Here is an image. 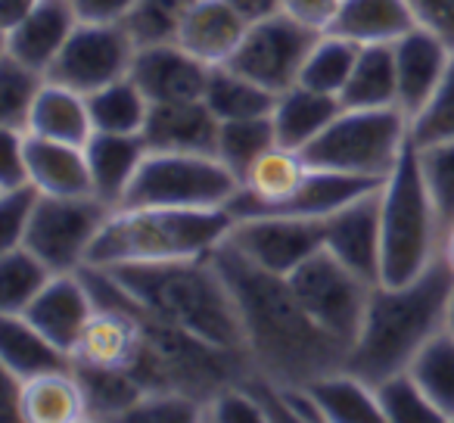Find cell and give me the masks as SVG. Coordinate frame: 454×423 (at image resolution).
<instances>
[{"mask_svg":"<svg viewBox=\"0 0 454 423\" xmlns=\"http://www.w3.org/2000/svg\"><path fill=\"white\" fill-rule=\"evenodd\" d=\"M212 262L234 293L255 371L280 386H305L346 367L348 349L311 321L293 293L290 278L249 262L227 237L212 249Z\"/></svg>","mask_w":454,"mask_h":423,"instance_id":"6da1fadb","label":"cell"},{"mask_svg":"<svg viewBox=\"0 0 454 423\" xmlns=\"http://www.w3.org/2000/svg\"><path fill=\"white\" fill-rule=\"evenodd\" d=\"M106 271L146 315L212 346L247 349L240 309L212 255L150 262V265H119Z\"/></svg>","mask_w":454,"mask_h":423,"instance_id":"7a4b0ae2","label":"cell"},{"mask_svg":"<svg viewBox=\"0 0 454 423\" xmlns=\"http://www.w3.org/2000/svg\"><path fill=\"white\" fill-rule=\"evenodd\" d=\"M451 286L454 274L442 259L408 284L373 286L358 340L348 349V371L358 373L367 383H380L392 373L408 371L414 355L439 330H445Z\"/></svg>","mask_w":454,"mask_h":423,"instance_id":"3957f363","label":"cell"},{"mask_svg":"<svg viewBox=\"0 0 454 423\" xmlns=\"http://www.w3.org/2000/svg\"><path fill=\"white\" fill-rule=\"evenodd\" d=\"M231 208L119 206L90 247L88 265H150V262L202 259L234 228Z\"/></svg>","mask_w":454,"mask_h":423,"instance_id":"277c9868","label":"cell"},{"mask_svg":"<svg viewBox=\"0 0 454 423\" xmlns=\"http://www.w3.org/2000/svg\"><path fill=\"white\" fill-rule=\"evenodd\" d=\"M445 228L408 146L380 187V284H408L439 262Z\"/></svg>","mask_w":454,"mask_h":423,"instance_id":"5b68a950","label":"cell"},{"mask_svg":"<svg viewBox=\"0 0 454 423\" xmlns=\"http://www.w3.org/2000/svg\"><path fill=\"white\" fill-rule=\"evenodd\" d=\"M411 146V119L398 106L346 109L302 150L311 168L386 181Z\"/></svg>","mask_w":454,"mask_h":423,"instance_id":"8992f818","label":"cell"},{"mask_svg":"<svg viewBox=\"0 0 454 423\" xmlns=\"http://www.w3.org/2000/svg\"><path fill=\"white\" fill-rule=\"evenodd\" d=\"M240 187V177L215 153L150 150L121 206L224 208Z\"/></svg>","mask_w":454,"mask_h":423,"instance_id":"52a82bcc","label":"cell"},{"mask_svg":"<svg viewBox=\"0 0 454 423\" xmlns=\"http://www.w3.org/2000/svg\"><path fill=\"white\" fill-rule=\"evenodd\" d=\"M290 286L302 309L311 315V321L324 333L333 336L340 346L352 349L377 284L342 265L330 249H317L309 262H302L290 274Z\"/></svg>","mask_w":454,"mask_h":423,"instance_id":"ba28073f","label":"cell"},{"mask_svg":"<svg viewBox=\"0 0 454 423\" xmlns=\"http://www.w3.org/2000/svg\"><path fill=\"white\" fill-rule=\"evenodd\" d=\"M113 208L94 193L88 196H44L41 193L28 231L20 247H28L53 274L82 271L90 259L97 234Z\"/></svg>","mask_w":454,"mask_h":423,"instance_id":"9c48e42d","label":"cell"},{"mask_svg":"<svg viewBox=\"0 0 454 423\" xmlns=\"http://www.w3.org/2000/svg\"><path fill=\"white\" fill-rule=\"evenodd\" d=\"M134 53L137 44L121 22H78L72 38L47 69V78L88 97L131 75Z\"/></svg>","mask_w":454,"mask_h":423,"instance_id":"30bf717a","label":"cell"},{"mask_svg":"<svg viewBox=\"0 0 454 423\" xmlns=\"http://www.w3.org/2000/svg\"><path fill=\"white\" fill-rule=\"evenodd\" d=\"M315 28L302 26L293 16L278 13L271 20H262L247 28V38L240 41L237 53L231 57V69L253 78L255 84L268 88L271 94H284L286 88L299 84L305 57L317 41Z\"/></svg>","mask_w":454,"mask_h":423,"instance_id":"8fae6325","label":"cell"},{"mask_svg":"<svg viewBox=\"0 0 454 423\" xmlns=\"http://www.w3.org/2000/svg\"><path fill=\"white\" fill-rule=\"evenodd\" d=\"M227 240L249 262L280 278H290L302 262L324 249V218L253 215L237 218Z\"/></svg>","mask_w":454,"mask_h":423,"instance_id":"7c38bea8","label":"cell"},{"mask_svg":"<svg viewBox=\"0 0 454 423\" xmlns=\"http://www.w3.org/2000/svg\"><path fill=\"white\" fill-rule=\"evenodd\" d=\"M144 315H140V305L128 296V302L94 311V317L72 349V364L134 371L140 352H144Z\"/></svg>","mask_w":454,"mask_h":423,"instance_id":"4fadbf2b","label":"cell"},{"mask_svg":"<svg viewBox=\"0 0 454 423\" xmlns=\"http://www.w3.org/2000/svg\"><path fill=\"white\" fill-rule=\"evenodd\" d=\"M94 311H97V302H94V296H90L84 274L63 271L47 280V286L32 299V305L22 311V317H26L35 330H41L53 346L63 349L66 355H72L78 336L88 327Z\"/></svg>","mask_w":454,"mask_h":423,"instance_id":"5bb4252c","label":"cell"},{"mask_svg":"<svg viewBox=\"0 0 454 423\" xmlns=\"http://www.w3.org/2000/svg\"><path fill=\"white\" fill-rule=\"evenodd\" d=\"M208 72H212V66L187 53L177 41L175 44L137 47L131 63V78L150 97V103L200 100L206 94Z\"/></svg>","mask_w":454,"mask_h":423,"instance_id":"9a60e30c","label":"cell"},{"mask_svg":"<svg viewBox=\"0 0 454 423\" xmlns=\"http://www.w3.org/2000/svg\"><path fill=\"white\" fill-rule=\"evenodd\" d=\"M324 249L361 278L380 284V190L324 218Z\"/></svg>","mask_w":454,"mask_h":423,"instance_id":"2e32d148","label":"cell"},{"mask_svg":"<svg viewBox=\"0 0 454 423\" xmlns=\"http://www.w3.org/2000/svg\"><path fill=\"white\" fill-rule=\"evenodd\" d=\"M392 53H395L398 75V109L408 119H414L445 78L454 59V47L445 44L439 35L417 26L392 44Z\"/></svg>","mask_w":454,"mask_h":423,"instance_id":"e0dca14e","label":"cell"},{"mask_svg":"<svg viewBox=\"0 0 454 423\" xmlns=\"http://www.w3.org/2000/svg\"><path fill=\"white\" fill-rule=\"evenodd\" d=\"M78 22L82 20L69 0H41L32 10V16H26L10 32H4V53L47 75V69L59 57L66 41L72 38Z\"/></svg>","mask_w":454,"mask_h":423,"instance_id":"ac0fdd59","label":"cell"},{"mask_svg":"<svg viewBox=\"0 0 454 423\" xmlns=\"http://www.w3.org/2000/svg\"><path fill=\"white\" fill-rule=\"evenodd\" d=\"M221 121L206 106V100H175L153 103L144 128V140L150 150L168 153H215Z\"/></svg>","mask_w":454,"mask_h":423,"instance_id":"d6986e66","label":"cell"},{"mask_svg":"<svg viewBox=\"0 0 454 423\" xmlns=\"http://www.w3.org/2000/svg\"><path fill=\"white\" fill-rule=\"evenodd\" d=\"M249 22L227 0H196L177 35V44L206 66H227L247 38Z\"/></svg>","mask_w":454,"mask_h":423,"instance_id":"ffe728a7","label":"cell"},{"mask_svg":"<svg viewBox=\"0 0 454 423\" xmlns=\"http://www.w3.org/2000/svg\"><path fill=\"white\" fill-rule=\"evenodd\" d=\"M84 153H88L94 196L106 202L109 208H119L131 181L137 177L150 146H146L144 134L94 131V137L84 144Z\"/></svg>","mask_w":454,"mask_h":423,"instance_id":"44dd1931","label":"cell"},{"mask_svg":"<svg viewBox=\"0 0 454 423\" xmlns=\"http://www.w3.org/2000/svg\"><path fill=\"white\" fill-rule=\"evenodd\" d=\"M26 165L28 184L44 196H88L94 193L90 184L88 153L78 144L47 140L26 134Z\"/></svg>","mask_w":454,"mask_h":423,"instance_id":"7402d4cb","label":"cell"},{"mask_svg":"<svg viewBox=\"0 0 454 423\" xmlns=\"http://www.w3.org/2000/svg\"><path fill=\"white\" fill-rule=\"evenodd\" d=\"M20 420L22 423H84L88 398L75 367H59L38 377L22 380L20 389Z\"/></svg>","mask_w":454,"mask_h":423,"instance_id":"603a6c76","label":"cell"},{"mask_svg":"<svg viewBox=\"0 0 454 423\" xmlns=\"http://www.w3.org/2000/svg\"><path fill=\"white\" fill-rule=\"evenodd\" d=\"M411 28H417V20L408 0H342L327 32L342 35L358 47H371L395 44Z\"/></svg>","mask_w":454,"mask_h":423,"instance_id":"cb8c5ba5","label":"cell"},{"mask_svg":"<svg viewBox=\"0 0 454 423\" xmlns=\"http://www.w3.org/2000/svg\"><path fill=\"white\" fill-rule=\"evenodd\" d=\"M340 113L342 100L336 94H321V90H311L305 84H293L284 94H278L271 109L278 144L305 150Z\"/></svg>","mask_w":454,"mask_h":423,"instance_id":"d4e9b609","label":"cell"},{"mask_svg":"<svg viewBox=\"0 0 454 423\" xmlns=\"http://www.w3.org/2000/svg\"><path fill=\"white\" fill-rule=\"evenodd\" d=\"M26 134L84 146L90 137H94V121H90L88 97L47 78L38 100H35L32 113H28Z\"/></svg>","mask_w":454,"mask_h":423,"instance_id":"484cf974","label":"cell"},{"mask_svg":"<svg viewBox=\"0 0 454 423\" xmlns=\"http://www.w3.org/2000/svg\"><path fill=\"white\" fill-rule=\"evenodd\" d=\"M305 386L315 396L324 423H386L373 383L361 380L348 367L330 371Z\"/></svg>","mask_w":454,"mask_h":423,"instance_id":"4316f807","label":"cell"},{"mask_svg":"<svg viewBox=\"0 0 454 423\" xmlns=\"http://www.w3.org/2000/svg\"><path fill=\"white\" fill-rule=\"evenodd\" d=\"M59 367H72V355L53 346L22 315H0V371L28 380Z\"/></svg>","mask_w":454,"mask_h":423,"instance_id":"83f0119b","label":"cell"},{"mask_svg":"<svg viewBox=\"0 0 454 423\" xmlns=\"http://www.w3.org/2000/svg\"><path fill=\"white\" fill-rule=\"evenodd\" d=\"M346 109H386L398 106V75L392 44L361 47L348 84L340 94Z\"/></svg>","mask_w":454,"mask_h":423,"instance_id":"f1b7e54d","label":"cell"},{"mask_svg":"<svg viewBox=\"0 0 454 423\" xmlns=\"http://www.w3.org/2000/svg\"><path fill=\"white\" fill-rule=\"evenodd\" d=\"M206 106L215 113L218 121H234V119H255V115H271L278 94L268 88L255 84L253 78L240 75L231 66H215L208 72L206 94H202Z\"/></svg>","mask_w":454,"mask_h":423,"instance_id":"f546056e","label":"cell"},{"mask_svg":"<svg viewBox=\"0 0 454 423\" xmlns=\"http://www.w3.org/2000/svg\"><path fill=\"white\" fill-rule=\"evenodd\" d=\"M90 121L94 131L103 134H144L150 119V97L140 90V84L131 75L106 84V88L88 94Z\"/></svg>","mask_w":454,"mask_h":423,"instance_id":"4dcf8cb0","label":"cell"},{"mask_svg":"<svg viewBox=\"0 0 454 423\" xmlns=\"http://www.w3.org/2000/svg\"><path fill=\"white\" fill-rule=\"evenodd\" d=\"M88 398V420H125L128 411L146 396L144 383L131 371L72 364Z\"/></svg>","mask_w":454,"mask_h":423,"instance_id":"1f68e13d","label":"cell"},{"mask_svg":"<svg viewBox=\"0 0 454 423\" xmlns=\"http://www.w3.org/2000/svg\"><path fill=\"white\" fill-rule=\"evenodd\" d=\"M408 373L423 396L435 404V411L445 417V423H454V333L439 330L414 355Z\"/></svg>","mask_w":454,"mask_h":423,"instance_id":"d6a6232c","label":"cell"},{"mask_svg":"<svg viewBox=\"0 0 454 423\" xmlns=\"http://www.w3.org/2000/svg\"><path fill=\"white\" fill-rule=\"evenodd\" d=\"M361 47L355 41L342 38L336 32H321L317 41L311 44L309 57H305L302 75L299 84L311 90H321V94H342V88L348 84L355 63H358Z\"/></svg>","mask_w":454,"mask_h":423,"instance_id":"836d02e7","label":"cell"},{"mask_svg":"<svg viewBox=\"0 0 454 423\" xmlns=\"http://www.w3.org/2000/svg\"><path fill=\"white\" fill-rule=\"evenodd\" d=\"M53 271L28 247H10L0 255V315H22L47 286Z\"/></svg>","mask_w":454,"mask_h":423,"instance_id":"e575fe53","label":"cell"},{"mask_svg":"<svg viewBox=\"0 0 454 423\" xmlns=\"http://www.w3.org/2000/svg\"><path fill=\"white\" fill-rule=\"evenodd\" d=\"M278 144V134H274L271 115H255V119H234V121H221L218 128V146H215V156L234 171L243 184V175L249 171V165L262 156L265 150Z\"/></svg>","mask_w":454,"mask_h":423,"instance_id":"d590c367","label":"cell"},{"mask_svg":"<svg viewBox=\"0 0 454 423\" xmlns=\"http://www.w3.org/2000/svg\"><path fill=\"white\" fill-rule=\"evenodd\" d=\"M44 82V72L22 66L20 59L0 53V128L26 131L28 113H32Z\"/></svg>","mask_w":454,"mask_h":423,"instance_id":"8d00e7d4","label":"cell"},{"mask_svg":"<svg viewBox=\"0 0 454 423\" xmlns=\"http://www.w3.org/2000/svg\"><path fill=\"white\" fill-rule=\"evenodd\" d=\"M193 4L196 0H134L131 13L121 26L128 28L137 47L175 44Z\"/></svg>","mask_w":454,"mask_h":423,"instance_id":"74e56055","label":"cell"},{"mask_svg":"<svg viewBox=\"0 0 454 423\" xmlns=\"http://www.w3.org/2000/svg\"><path fill=\"white\" fill-rule=\"evenodd\" d=\"M373 389H377V402L386 423H445V417L423 396L408 371L380 380L373 383Z\"/></svg>","mask_w":454,"mask_h":423,"instance_id":"f35d334b","label":"cell"},{"mask_svg":"<svg viewBox=\"0 0 454 423\" xmlns=\"http://www.w3.org/2000/svg\"><path fill=\"white\" fill-rule=\"evenodd\" d=\"M414 150L423 184H427V193L433 200L435 212H439L442 228L448 231L454 224V140L414 146Z\"/></svg>","mask_w":454,"mask_h":423,"instance_id":"ab89813d","label":"cell"},{"mask_svg":"<svg viewBox=\"0 0 454 423\" xmlns=\"http://www.w3.org/2000/svg\"><path fill=\"white\" fill-rule=\"evenodd\" d=\"M448 140H454V59L433 97L411 119V146L448 144Z\"/></svg>","mask_w":454,"mask_h":423,"instance_id":"60d3db41","label":"cell"},{"mask_svg":"<svg viewBox=\"0 0 454 423\" xmlns=\"http://www.w3.org/2000/svg\"><path fill=\"white\" fill-rule=\"evenodd\" d=\"M206 420V404L184 392H146L121 423H184Z\"/></svg>","mask_w":454,"mask_h":423,"instance_id":"b9f144b4","label":"cell"},{"mask_svg":"<svg viewBox=\"0 0 454 423\" xmlns=\"http://www.w3.org/2000/svg\"><path fill=\"white\" fill-rule=\"evenodd\" d=\"M38 200H41V190L32 187V184L0 190V240H4V249L22 243L28 222H32L35 208H38Z\"/></svg>","mask_w":454,"mask_h":423,"instance_id":"7bdbcfd3","label":"cell"},{"mask_svg":"<svg viewBox=\"0 0 454 423\" xmlns=\"http://www.w3.org/2000/svg\"><path fill=\"white\" fill-rule=\"evenodd\" d=\"M206 420L212 423H249V420H265L259 402L243 389L240 383H231L221 389L212 402L206 404Z\"/></svg>","mask_w":454,"mask_h":423,"instance_id":"ee69618b","label":"cell"},{"mask_svg":"<svg viewBox=\"0 0 454 423\" xmlns=\"http://www.w3.org/2000/svg\"><path fill=\"white\" fill-rule=\"evenodd\" d=\"M4 140V165H0V190H13L28 184V165H26V131L0 128Z\"/></svg>","mask_w":454,"mask_h":423,"instance_id":"f6af8a7d","label":"cell"},{"mask_svg":"<svg viewBox=\"0 0 454 423\" xmlns=\"http://www.w3.org/2000/svg\"><path fill=\"white\" fill-rule=\"evenodd\" d=\"M417 26L454 47V0H408Z\"/></svg>","mask_w":454,"mask_h":423,"instance_id":"bcb514c9","label":"cell"},{"mask_svg":"<svg viewBox=\"0 0 454 423\" xmlns=\"http://www.w3.org/2000/svg\"><path fill=\"white\" fill-rule=\"evenodd\" d=\"M280 4H284V13L296 22L315 28V32H327L342 0H280Z\"/></svg>","mask_w":454,"mask_h":423,"instance_id":"7dc6e473","label":"cell"},{"mask_svg":"<svg viewBox=\"0 0 454 423\" xmlns=\"http://www.w3.org/2000/svg\"><path fill=\"white\" fill-rule=\"evenodd\" d=\"M82 22H125L134 0H69Z\"/></svg>","mask_w":454,"mask_h":423,"instance_id":"c3c4849f","label":"cell"},{"mask_svg":"<svg viewBox=\"0 0 454 423\" xmlns=\"http://www.w3.org/2000/svg\"><path fill=\"white\" fill-rule=\"evenodd\" d=\"M227 4H231V7H234L237 13L249 22V26L284 13V4H280V0H227Z\"/></svg>","mask_w":454,"mask_h":423,"instance_id":"681fc988","label":"cell"},{"mask_svg":"<svg viewBox=\"0 0 454 423\" xmlns=\"http://www.w3.org/2000/svg\"><path fill=\"white\" fill-rule=\"evenodd\" d=\"M41 0H0V28L10 32L13 26H20L26 16H32V10Z\"/></svg>","mask_w":454,"mask_h":423,"instance_id":"f907efd6","label":"cell"},{"mask_svg":"<svg viewBox=\"0 0 454 423\" xmlns=\"http://www.w3.org/2000/svg\"><path fill=\"white\" fill-rule=\"evenodd\" d=\"M439 259L448 265V271L454 274V224L445 231V237H442V253H439Z\"/></svg>","mask_w":454,"mask_h":423,"instance_id":"816d5d0a","label":"cell"},{"mask_svg":"<svg viewBox=\"0 0 454 423\" xmlns=\"http://www.w3.org/2000/svg\"><path fill=\"white\" fill-rule=\"evenodd\" d=\"M445 330L454 333V286H451V296H448V309H445Z\"/></svg>","mask_w":454,"mask_h":423,"instance_id":"f5cc1de1","label":"cell"}]
</instances>
